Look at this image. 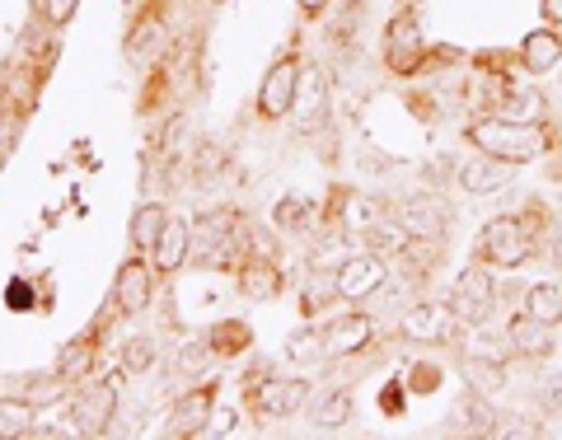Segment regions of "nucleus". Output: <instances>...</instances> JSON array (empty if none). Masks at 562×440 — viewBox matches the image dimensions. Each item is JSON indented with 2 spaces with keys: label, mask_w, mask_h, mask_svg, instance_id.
Returning a JSON list of instances; mask_svg holds the SVG:
<instances>
[{
  "label": "nucleus",
  "mask_w": 562,
  "mask_h": 440,
  "mask_svg": "<svg viewBox=\"0 0 562 440\" xmlns=\"http://www.w3.org/2000/svg\"><path fill=\"white\" fill-rule=\"evenodd\" d=\"M464 140L483 155H497L506 165H530L553 150V132L543 122H512L502 113H483L464 127Z\"/></svg>",
  "instance_id": "obj_1"
},
{
  "label": "nucleus",
  "mask_w": 562,
  "mask_h": 440,
  "mask_svg": "<svg viewBox=\"0 0 562 440\" xmlns=\"http://www.w3.org/2000/svg\"><path fill=\"white\" fill-rule=\"evenodd\" d=\"M543 230H549V216H543L539 206H525V211H512V216L487 221L483 235H479V262L516 272L539 253Z\"/></svg>",
  "instance_id": "obj_2"
},
{
  "label": "nucleus",
  "mask_w": 562,
  "mask_h": 440,
  "mask_svg": "<svg viewBox=\"0 0 562 440\" xmlns=\"http://www.w3.org/2000/svg\"><path fill=\"white\" fill-rule=\"evenodd\" d=\"M497 295L502 286L487 277V268H464L460 281H454V291H450V309H454V319H460L464 328H487L492 324V314H497Z\"/></svg>",
  "instance_id": "obj_3"
},
{
  "label": "nucleus",
  "mask_w": 562,
  "mask_h": 440,
  "mask_svg": "<svg viewBox=\"0 0 562 440\" xmlns=\"http://www.w3.org/2000/svg\"><path fill=\"white\" fill-rule=\"evenodd\" d=\"M239 216L235 211H211V216L198 221V249L206 268H231L239 253Z\"/></svg>",
  "instance_id": "obj_4"
},
{
  "label": "nucleus",
  "mask_w": 562,
  "mask_h": 440,
  "mask_svg": "<svg viewBox=\"0 0 562 440\" xmlns=\"http://www.w3.org/2000/svg\"><path fill=\"white\" fill-rule=\"evenodd\" d=\"M422 61H427V38H422L413 14H398V20L384 29V66H390L394 76H413Z\"/></svg>",
  "instance_id": "obj_5"
},
{
  "label": "nucleus",
  "mask_w": 562,
  "mask_h": 440,
  "mask_svg": "<svg viewBox=\"0 0 562 440\" xmlns=\"http://www.w3.org/2000/svg\"><path fill=\"white\" fill-rule=\"evenodd\" d=\"M333 277H338V295H342V301L357 305V301H371L375 291H384V281H390V268H384L380 253H351Z\"/></svg>",
  "instance_id": "obj_6"
},
{
  "label": "nucleus",
  "mask_w": 562,
  "mask_h": 440,
  "mask_svg": "<svg viewBox=\"0 0 562 440\" xmlns=\"http://www.w3.org/2000/svg\"><path fill=\"white\" fill-rule=\"evenodd\" d=\"M398 332L403 338H413V342H450L454 332H460V319H454L450 301L446 305L441 301H422L398 319Z\"/></svg>",
  "instance_id": "obj_7"
},
{
  "label": "nucleus",
  "mask_w": 562,
  "mask_h": 440,
  "mask_svg": "<svg viewBox=\"0 0 562 440\" xmlns=\"http://www.w3.org/2000/svg\"><path fill=\"white\" fill-rule=\"evenodd\" d=\"M295 99H301V61H295V57H281V61L268 70L262 90H258V113H262V117H286V113L295 109Z\"/></svg>",
  "instance_id": "obj_8"
},
{
  "label": "nucleus",
  "mask_w": 562,
  "mask_h": 440,
  "mask_svg": "<svg viewBox=\"0 0 562 440\" xmlns=\"http://www.w3.org/2000/svg\"><path fill=\"white\" fill-rule=\"evenodd\" d=\"M113 413H117V384L99 380V384H90V390H80L70 427H76L80 436H103L109 431V421H113Z\"/></svg>",
  "instance_id": "obj_9"
},
{
  "label": "nucleus",
  "mask_w": 562,
  "mask_h": 440,
  "mask_svg": "<svg viewBox=\"0 0 562 440\" xmlns=\"http://www.w3.org/2000/svg\"><path fill=\"white\" fill-rule=\"evenodd\" d=\"M506 351H516L525 361H549L553 357V328L520 309L506 319Z\"/></svg>",
  "instance_id": "obj_10"
},
{
  "label": "nucleus",
  "mask_w": 562,
  "mask_h": 440,
  "mask_svg": "<svg viewBox=\"0 0 562 440\" xmlns=\"http://www.w3.org/2000/svg\"><path fill=\"white\" fill-rule=\"evenodd\" d=\"M211 408H216V390H211V384L179 394V403H173V413H169V436H198V431H206Z\"/></svg>",
  "instance_id": "obj_11"
},
{
  "label": "nucleus",
  "mask_w": 562,
  "mask_h": 440,
  "mask_svg": "<svg viewBox=\"0 0 562 440\" xmlns=\"http://www.w3.org/2000/svg\"><path fill=\"white\" fill-rule=\"evenodd\" d=\"M398 221H403V230H408L413 239H436V244H446V235H450V211H446L441 202H427V198L403 202Z\"/></svg>",
  "instance_id": "obj_12"
},
{
  "label": "nucleus",
  "mask_w": 562,
  "mask_h": 440,
  "mask_svg": "<svg viewBox=\"0 0 562 440\" xmlns=\"http://www.w3.org/2000/svg\"><path fill=\"white\" fill-rule=\"evenodd\" d=\"M512 173L516 165H506L497 160V155H473V160H464L460 169H454V183H460L464 192H497L502 183H512Z\"/></svg>",
  "instance_id": "obj_13"
},
{
  "label": "nucleus",
  "mask_w": 562,
  "mask_h": 440,
  "mask_svg": "<svg viewBox=\"0 0 562 440\" xmlns=\"http://www.w3.org/2000/svg\"><path fill=\"white\" fill-rule=\"evenodd\" d=\"M305 398H310V384L305 380H262L258 390H254V403L268 417H291V413H301L305 408Z\"/></svg>",
  "instance_id": "obj_14"
},
{
  "label": "nucleus",
  "mask_w": 562,
  "mask_h": 440,
  "mask_svg": "<svg viewBox=\"0 0 562 440\" xmlns=\"http://www.w3.org/2000/svg\"><path fill=\"white\" fill-rule=\"evenodd\" d=\"M371 319L366 314H342V319H333L319 342H324V357H351V351H361L366 342H371Z\"/></svg>",
  "instance_id": "obj_15"
},
{
  "label": "nucleus",
  "mask_w": 562,
  "mask_h": 440,
  "mask_svg": "<svg viewBox=\"0 0 562 440\" xmlns=\"http://www.w3.org/2000/svg\"><path fill=\"white\" fill-rule=\"evenodd\" d=\"M558 61H562V33H558L553 24L525 33V43H520V66L530 70V76H549V70H558Z\"/></svg>",
  "instance_id": "obj_16"
},
{
  "label": "nucleus",
  "mask_w": 562,
  "mask_h": 440,
  "mask_svg": "<svg viewBox=\"0 0 562 440\" xmlns=\"http://www.w3.org/2000/svg\"><path fill=\"white\" fill-rule=\"evenodd\" d=\"M460 375L473 394H483V398H497L506 390V365L502 357H487V351H473V357L460 361Z\"/></svg>",
  "instance_id": "obj_17"
},
{
  "label": "nucleus",
  "mask_w": 562,
  "mask_h": 440,
  "mask_svg": "<svg viewBox=\"0 0 562 440\" xmlns=\"http://www.w3.org/2000/svg\"><path fill=\"white\" fill-rule=\"evenodd\" d=\"M113 301L122 314H140L150 305V268L146 262H122V272L113 281Z\"/></svg>",
  "instance_id": "obj_18"
},
{
  "label": "nucleus",
  "mask_w": 562,
  "mask_h": 440,
  "mask_svg": "<svg viewBox=\"0 0 562 440\" xmlns=\"http://www.w3.org/2000/svg\"><path fill=\"white\" fill-rule=\"evenodd\" d=\"M525 314H535L539 324L558 328L562 324V281H535V286H525Z\"/></svg>",
  "instance_id": "obj_19"
},
{
  "label": "nucleus",
  "mask_w": 562,
  "mask_h": 440,
  "mask_svg": "<svg viewBox=\"0 0 562 440\" xmlns=\"http://www.w3.org/2000/svg\"><path fill=\"white\" fill-rule=\"evenodd\" d=\"M188 249H192V230H188L183 221H169V225H165V235L155 239V268H160V272L183 268Z\"/></svg>",
  "instance_id": "obj_20"
},
{
  "label": "nucleus",
  "mask_w": 562,
  "mask_h": 440,
  "mask_svg": "<svg viewBox=\"0 0 562 440\" xmlns=\"http://www.w3.org/2000/svg\"><path fill=\"white\" fill-rule=\"evenodd\" d=\"M497 113L512 117V122H539L543 117V99L535 90H525V84H506L502 99H497Z\"/></svg>",
  "instance_id": "obj_21"
},
{
  "label": "nucleus",
  "mask_w": 562,
  "mask_h": 440,
  "mask_svg": "<svg viewBox=\"0 0 562 440\" xmlns=\"http://www.w3.org/2000/svg\"><path fill=\"white\" fill-rule=\"evenodd\" d=\"M351 408H357L351 394L347 390H333V394H324L319 403H314V427H319V431H342L347 421H351Z\"/></svg>",
  "instance_id": "obj_22"
},
{
  "label": "nucleus",
  "mask_w": 562,
  "mask_h": 440,
  "mask_svg": "<svg viewBox=\"0 0 562 440\" xmlns=\"http://www.w3.org/2000/svg\"><path fill=\"white\" fill-rule=\"evenodd\" d=\"M239 291L249 295V301H272V295L281 291V272L272 268V262H249V268L239 272Z\"/></svg>",
  "instance_id": "obj_23"
},
{
  "label": "nucleus",
  "mask_w": 562,
  "mask_h": 440,
  "mask_svg": "<svg viewBox=\"0 0 562 440\" xmlns=\"http://www.w3.org/2000/svg\"><path fill=\"white\" fill-rule=\"evenodd\" d=\"M165 47H169V33H165V24L155 20V14H150V20H140V24H136L132 43H127V52H132L136 61H155Z\"/></svg>",
  "instance_id": "obj_24"
},
{
  "label": "nucleus",
  "mask_w": 562,
  "mask_h": 440,
  "mask_svg": "<svg viewBox=\"0 0 562 440\" xmlns=\"http://www.w3.org/2000/svg\"><path fill=\"white\" fill-rule=\"evenodd\" d=\"M165 225H169V211L165 206H140L136 216H132V244L136 249H155V239L165 235Z\"/></svg>",
  "instance_id": "obj_25"
},
{
  "label": "nucleus",
  "mask_w": 562,
  "mask_h": 440,
  "mask_svg": "<svg viewBox=\"0 0 562 440\" xmlns=\"http://www.w3.org/2000/svg\"><path fill=\"white\" fill-rule=\"evenodd\" d=\"M206 342H211V351H216V357H239V351H249V328H244L239 319L216 324Z\"/></svg>",
  "instance_id": "obj_26"
},
{
  "label": "nucleus",
  "mask_w": 562,
  "mask_h": 440,
  "mask_svg": "<svg viewBox=\"0 0 562 440\" xmlns=\"http://www.w3.org/2000/svg\"><path fill=\"white\" fill-rule=\"evenodd\" d=\"M90 361H94L90 338H76V342L66 347V357L57 361V375H61V380H80L85 371H90Z\"/></svg>",
  "instance_id": "obj_27"
},
{
  "label": "nucleus",
  "mask_w": 562,
  "mask_h": 440,
  "mask_svg": "<svg viewBox=\"0 0 562 440\" xmlns=\"http://www.w3.org/2000/svg\"><path fill=\"white\" fill-rule=\"evenodd\" d=\"M0 436H33V413H29V403H14V398L0 403Z\"/></svg>",
  "instance_id": "obj_28"
},
{
  "label": "nucleus",
  "mask_w": 562,
  "mask_h": 440,
  "mask_svg": "<svg viewBox=\"0 0 562 440\" xmlns=\"http://www.w3.org/2000/svg\"><path fill=\"white\" fill-rule=\"evenodd\" d=\"M328 301H342V295H338V277H328V272H319V277H314V281H310V286H305V314H314V309H324Z\"/></svg>",
  "instance_id": "obj_29"
},
{
  "label": "nucleus",
  "mask_w": 562,
  "mask_h": 440,
  "mask_svg": "<svg viewBox=\"0 0 562 440\" xmlns=\"http://www.w3.org/2000/svg\"><path fill=\"white\" fill-rule=\"evenodd\" d=\"M150 365H155V347H150V338H132L127 347H122V371L140 375V371H150Z\"/></svg>",
  "instance_id": "obj_30"
},
{
  "label": "nucleus",
  "mask_w": 562,
  "mask_h": 440,
  "mask_svg": "<svg viewBox=\"0 0 562 440\" xmlns=\"http://www.w3.org/2000/svg\"><path fill=\"white\" fill-rule=\"evenodd\" d=\"M310 211H314L310 198H286L277 206V225H281V230H301V225L310 221Z\"/></svg>",
  "instance_id": "obj_31"
},
{
  "label": "nucleus",
  "mask_w": 562,
  "mask_h": 440,
  "mask_svg": "<svg viewBox=\"0 0 562 440\" xmlns=\"http://www.w3.org/2000/svg\"><path fill=\"white\" fill-rule=\"evenodd\" d=\"M375 221H384L380 206H371L366 198H351V206H347V225H351V230H371Z\"/></svg>",
  "instance_id": "obj_32"
},
{
  "label": "nucleus",
  "mask_w": 562,
  "mask_h": 440,
  "mask_svg": "<svg viewBox=\"0 0 562 440\" xmlns=\"http://www.w3.org/2000/svg\"><path fill=\"white\" fill-rule=\"evenodd\" d=\"M206 361H211V342H192V347H183V357H179V365L188 375H198Z\"/></svg>",
  "instance_id": "obj_33"
},
{
  "label": "nucleus",
  "mask_w": 562,
  "mask_h": 440,
  "mask_svg": "<svg viewBox=\"0 0 562 440\" xmlns=\"http://www.w3.org/2000/svg\"><path fill=\"white\" fill-rule=\"evenodd\" d=\"M5 305H10V309H29V305H33V286H29V281H10Z\"/></svg>",
  "instance_id": "obj_34"
},
{
  "label": "nucleus",
  "mask_w": 562,
  "mask_h": 440,
  "mask_svg": "<svg viewBox=\"0 0 562 440\" xmlns=\"http://www.w3.org/2000/svg\"><path fill=\"white\" fill-rule=\"evenodd\" d=\"M14 136H20V122H14V117H5V122H0V165L10 160V150H14Z\"/></svg>",
  "instance_id": "obj_35"
},
{
  "label": "nucleus",
  "mask_w": 562,
  "mask_h": 440,
  "mask_svg": "<svg viewBox=\"0 0 562 440\" xmlns=\"http://www.w3.org/2000/svg\"><path fill=\"white\" fill-rule=\"evenodd\" d=\"M539 398H543V408H549V413H562V371H558L549 384H543Z\"/></svg>",
  "instance_id": "obj_36"
},
{
  "label": "nucleus",
  "mask_w": 562,
  "mask_h": 440,
  "mask_svg": "<svg viewBox=\"0 0 562 440\" xmlns=\"http://www.w3.org/2000/svg\"><path fill=\"white\" fill-rule=\"evenodd\" d=\"M76 10H80V0H47V20L52 24H66Z\"/></svg>",
  "instance_id": "obj_37"
},
{
  "label": "nucleus",
  "mask_w": 562,
  "mask_h": 440,
  "mask_svg": "<svg viewBox=\"0 0 562 440\" xmlns=\"http://www.w3.org/2000/svg\"><path fill=\"white\" fill-rule=\"evenodd\" d=\"M403 384H390V394H384V413H403Z\"/></svg>",
  "instance_id": "obj_38"
},
{
  "label": "nucleus",
  "mask_w": 562,
  "mask_h": 440,
  "mask_svg": "<svg viewBox=\"0 0 562 440\" xmlns=\"http://www.w3.org/2000/svg\"><path fill=\"white\" fill-rule=\"evenodd\" d=\"M324 5H328V0H301V10H310V14H314V10H324Z\"/></svg>",
  "instance_id": "obj_39"
}]
</instances>
